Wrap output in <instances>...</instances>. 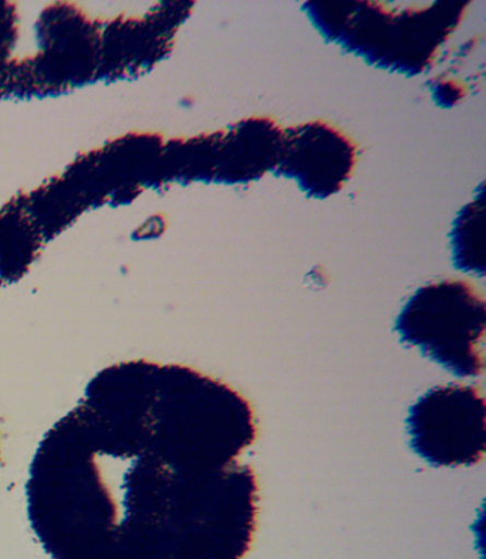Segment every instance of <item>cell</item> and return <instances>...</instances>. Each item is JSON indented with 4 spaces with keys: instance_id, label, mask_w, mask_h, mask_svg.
Instances as JSON below:
<instances>
[{
    "instance_id": "obj_1",
    "label": "cell",
    "mask_w": 486,
    "mask_h": 559,
    "mask_svg": "<svg viewBox=\"0 0 486 559\" xmlns=\"http://www.w3.org/2000/svg\"><path fill=\"white\" fill-rule=\"evenodd\" d=\"M251 404L194 368H103L37 445L27 519L51 559H245L259 483Z\"/></svg>"
},
{
    "instance_id": "obj_2",
    "label": "cell",
    "mask_w": 486,
    "mask_h": 559,
    "mask_svg": "<svg viewBox=\"0 0 486 559\" xmlns=\"http://www.w3.org/2000/svg\"><path fill=\"white\" fill-rule=\"evenodd\" d=\"M466 3L436 2L401 13L376 2L306 3L325 39L378 68L405 74L431 67L438 49L457 29Z\"/></svg>"
},
{
    "instance_id": "obj_3",
    "label": "cell",
    "mask_w": 486,
    "mask_h": 559,
    "mask_svg": "<svg viewBox=\"0 0 486 559\" xmlns=\"http://www.w3.org/2000/svg\"><path fill=\"white\" fill-rule=\"evenodd\" d=\"M485 328V298L464 280L420 287L395 321L401 343L460 379L484 374Z\"/></svg>"
},
{
    "instance_id": "obj_4",
    "label": "cell",
    "mask_w": 486,
    "mask_h": 559,
    "mask_svg": "<svg viewBox=\"0 0 486 559\" xmlns=\"http://www.w3.org/2000/svg\"><path fill=\"white\" fill-rule=\"evenodd\" d=\"M284 129L270 118L242 119L210 134L170 140L163 147L158 183L246 185L274 171Z\"/></svg>"
},
{
    "instance_id": "obj_5",
    "label": "cell",
    "mask_w": 486,
    "mask_h": 559,
    "mask_svg": "<svg viewBox=\"0 0 486 559\" xmlns=\"http://www.w3.org/2000/svg\"><path fill=\"white\" fill-rule=\"evenodd\" d=\"M39 52L15 62L12 96L58 95L99 76L100 27L70 4H54L37 22Z\"/></svg>"
},
{
    "instance_id": "obj_6",
    "label": "cell",
    "mask_w": 486,
    "mask_h": 559,
    "mask_svg": "<svg viewBox=\"0 0 486 559\" xmlns=\"http://www.w3.org/2000/svg\"><path fill=\"white\" fill-rule=\"evenodd\" d=\"M486 404L472 385L429 390L411 405L406 428L411 449L434 467H462L483 461L486 450Z\"/></svg>"
},
{
    "instance_id": "obj_7",
    "label": "cell",
    "mask_w": 486,
    "mask_h": 559,
    "mask_svg": "<svg viewBox=\"0 0 486 559\" xmlns=\"http://www.w3.org/2000/svg\"><path fill=\"white\" fill-rule=\"evenodd\" d=\"M357 146L327 122L284 129L282 155L274 174L297 181L308 198L327 199L341 192L353 175Z\"/></svg>"
},
{
    "instance_id": "obj_8",
    "label": "cell",
    "mask_w": 486,
    "mask_h": 559,
    "mask_svg": "<svg viewBox=\"0 0 486 559\" xmlns=\"http://www.w3.org/2000/svg\"><path fill=\"white\" fill-rule=\"evenodd\" d=\"M191 4H163L144 19L107 23L100 29L99 76L128 78L152 68L171 49L173 37Z\"/></svg>"
},
{
    "instance_id": "obj_9",
    "label": "cell",
    "mask_w": 486,
    "mask_h": 559,
    "mask_svg": "<svg viewBox=\"0 0 486 559\" xmlns=\"http://www.w3.org/2000/svg\"><path fill=\"white\" fill-rule=\"evenodd\" d=\"M451 245L457 269L484 276V186L453 222Z\"/></svg>"
},
{
    "instance_id": "obj_10",
    "label": "cell",
    "mask_w": 486,
    "mask_h": 559,
    "mask_svg": "<svg viewBox=\"0 0 486 559\" xmlns=\"http://www.w3.org/2000/svg\"><path fill=\"white\" fill-rule=\"evenodd\" d=\"M37 245L29 223L17 213L0 214V277L15 282L34 262Z\"/></svg>"
},
{
    "instance_id": "obj_11",
    "label": "cell",
    "mask_w": 486,
    "mask_h": 559,
    "mask_svg": "<svg viewBox=\"0 0 486 559\" xmlns=\"http://www.w3.org/2000/svg\"><path fill=\"white\" fill-rule=\"evenodd\" d=\"M17 40L15 4L0 3V60L11 59Z\"/></svg>"
}]
</instances>
